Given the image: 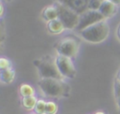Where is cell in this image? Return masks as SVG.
Masks as SVG:
<instances>
[{"instance_id":"6da1fadb","label":"cell","mask_w":120,"mask_h":114,"mask_svg":"<svg viewBox=\"0 0 120 114\" xmlns=\"http://www.w3.org/2000/svg\"><path fill=\"white\" fill-rule=\"evenodd\" d=\"M109 24L104 20L82 30L80 33L84 40L91 43H99L107 38V36H109Z\"/></svg>"},{"instance_id":"7a4b0ae2","label":"cell","mask_w":120,"mask_h":114,"mask_svg":"<svg viewBox=\"0 0 120 114\" xmlns=\"http://www.w3.org/2000/svg\"><path fill=\"white\" fill-rule=\"evenodd\" d=\"M38 85L43 93L49 97L63 96L68 89V86L63 82L62 79L56 78H41Z\"/></svg>"},{"instance_id":"3957f363","label":"cell","mask_w":120,"mask_h":114,"mask_svg":"<svg viewBox=\"0 0 120 114\" xmlns=\"http://www.w3.org/2000/svg\"><path fill=\"white\" fill-rule=\"evenodd\" d=\"M58 11V19L66 29H76L80 21V15L71 8L56 2L54 4Z\"/></svg>"},{"instance_id":"277c9868","label":"cell","mask_w":120,"mask_h":114,"mask_svg":"<svg viewBox=\"0 0 120 114\" xmlns=\"http://www.w3.org/2000/svg\"><path fill=\"white\" fill-rule=\"evenodd\" d=\"M38 70L41 78H56L62 79L63 76L59 72L55 61L43 60L38 64Z\"/></svg>"},{"instance_id":"5b68a950","label":"cell","mask_w":120,"mask_h":114,"mask_svg":"<svg viewBox=\"0 0 120 114\" xmlns=\"http://www.w3.org/2000/svg\"><path fill=\"white\" fill-rule=\"evenodd\" d=\"M105 17L100 13L99 10H91L88 9L84 13L80 15V21L78 23V26L76 27V30L82 31L91 25H94L101 21H104Z\"/></svg>"},{"instance_id":"8992f818","label":"cell","mask_w":120,"mask_h":114,"mask_svg":"<svg viewBox=\"0 0 120 114\" xmlns=\"http://www.w3.org/2000/svg\"><path fill=\"white\" fill-rule=\"evenodd\" d=\"M56 50L58 55L73 58L77 55L79 51V42L75 38L65 37L58 43Z\"/></svg>"},{"instance_id":"52a82bcc","label":"cell","mask_w":120,"mask_h":114,"mask_svg":"<svg viewBox=\"0 0 120 114\" xmlns=\"http://www.w3.org/2000/svg\"><path fill=\"white\" fill-rule=\"evenodd\" d=\"M55 64L63 78H72L76 75V69L72 63L71 58L63 55H57L55 58Z\"/></svg>"},{"instance_id":"ba28073f","label":"cell","mask_w":120,"mask_h":114,"mask_svg":"<svg viewBox=\"0 0 120 114\" xmlns=\"http://www.w3.org/2000/svg\"><path fill=\"white\" fill-rule=\"evenodd\" d=\"M90 1L91 0H56V2L71 8L79 15L88 10Z\"/></svg>"},{"instance_id":"9c48e42d","label":"cell","mask_w":120,"mask_h":114,"mask_svg":"<svg viewBox=\"0 0 120 114\" xmlns=\"http://www.w3.org/2000/svg\"><path fill=\"white\" fill-rule=\"evenodd\" d=\"M116 8H117V6L115 4H113L110 0H104L99 8V11L106 19L112 16L116 12Z\"/></svg>"},{"instance_id":"30bf717a","label":"cell","mask_w":120,"mask_h":114,"mask_svg":"<svg viewBox=\"0 0 120 114\" xmlns=\"http://www.w3.org/2000/svg\"><path fill=\"white\" fill-rule=\"evenodd\" d=\"M47 28H48L49 32L52 34H60L64 31V29H66L59 19H55L51 21H48Z\"/></svg>"},{"instance_id":"8fae6325","label":"cell","mask_w":120,"mask_h":114,"mask_svg":"<svg viewBox=\"0 0 120 114\" xmlns=\"http://www.w3.org/2000/svg\"><path fill=\"white\" fill-rule=\"evenodd\" d=\"M43 17L48 21L58 19V11H57V8L55 7V6L52 5V6L46 7L43 10Z\"/></svg>"},{"instance_id":"7c38bea8","label":"cell","mask_w":120,"mask_h":114,"mask_svg":"<svg viewBox=\"0 0 120 114\" xmlns=\"http://www.w3.org/2000/svg\"><path fill=\"white\" fill-rule=\"evenodd\" d=\"M14 76L15 73L11 68L8 69H3L0 72V77H1V80L5 83H10L13 79H14Z\"/></svg>"},{"instance_id":"4fadbf2b","label":"cell","mask_w":120,"mask_h":114,"mask_svg":"<svg viewBox=\"0 0 120 114\" xmlns=\"http://www.w3.org/2000/svg\"><path fill=\"white\" fill-rule=\"evenodd\" d=\"M37 98L32 95V96H26V97H22V107L26 109H33L35 108L36 105H37Z\"/></svg>"},{"instance_id":"5bb4252c","label":"cell","mask_w":120,"mask_h":114,"mask_svg":"<svg viewBox=\"0 0 120 114\" xmlns=\"http://www.w3.org/2000/svg\"><path fill=\"white\" fill-rule=\"evenodd\" d=\"M20 93H21V95L22 97L32 96L35 93V90L29 84H22L20 86Z\"/></svg>"},{"instance_id":"9a60e30c","label":"cell","mask_w":120,"mask_h":114,"mask_svg":"<svg viewBox=\"0 0 120 114\" xmlns=\"http://www.w3.org/2000/svg\"><path fill=\"white\" fill-rule=\"evenodd\" d=\"M46 103L44 100L40 99V100H38L37 102V105L35 107V112L36 114H45V110H46Z\"/></svg>"},{"instance_id":"2e32d148","label":"cell","mask_w":120,"mask_h":114,"mask_svg":"<svg viewBox=\"0 0 120 114\" xmlns=\"http://www.w3.org/2000/svg\"><path fill=\"white\" fill-rule=\"evenodd\" d=\"M57 109H58L57 105L52 101H49V102L46 103L45 114H56Z\"/></svg>"},{"instance_id":"e0dca14e","label":"cell","mask_w":120,"mask_h":114,"mask_svg":"<svg viewBox=\"0 0 120 114\" xmlns=\"http://www.w3.org/2000/svg\"><path fill=\"white\" fill-rule=\"evenodd\" d=\"M103 1L104 0H91L90 3H89L88 9H91V10H99V8H100Z\"/></svg>"},{"instance_id":"ac0fdd59","label":"cell","mask_w":120,"mask_h":114,"mask_svg":"<svg viewBox=\"0 0 120 114\" xmlns=\"http://www.w3.org/2000/svg\"><path fill=\"white\" fill-rule=\"evenodd\" d=\"M10 65H11V64H10L9 60H8L6 58H1L0 59V68H1V70L8 69V68H10Z\"/></svg>"},{"instance_id":"d6986e66","label":"cell","mask_w":120,"mask_h":114,"mask_svg":"<svg viewBox=\"0 0 120 114\" xmlns=\"http://www.w3.org/2000/svg\"><path fill=\"white\" fill-rule=\"evenodd\" d=\"M114 92H115V96L117 98L120 97V81L117 79L115 82V86H114Z\"/></svg>"},{"instance_id":"ffe728a7","label":"cell","mask_w":120,"mask_h":114,"mask_svg":"<svg viewBox=\"0 0 120 114\" xmlns=\"http://www.w3.org/2000/svg\"><path fill=\"white\" fill-rule=\"evenodd\" d=\"M111 2H112L113 4H115L116 6H118V5H120V0H110Z\"/></svg>"},{"instance_id":"44dd1931","label":"cell","mask_w":120,"mask_h":114,"mask_svg":"<svg viewBox=\"0 0 120 114\" xmlns=\"http://www.w3.org/2000/svg\"><path fill=\"white\" fill-rule=\"evenodd\" d=\"M117 36H118V38L120 39V26L118 28V31H117Z\"/></svg>"},{"instance_id":"7402d4cb","label":"cell","mask_w":120,"mask_h":114,"mask_svg":"<svg viewBox=\"0 0 120 114\" xmlns=\"http://www.w3.org/2000/svg\"><path fill=\"white\" fill-rule=\"evenodd\" d=\"M3 11H4V7H3V5L1 4V15H3Z\"/></svg>"},{"instance_id":"603a6c76","label":"cell","mask_w":120,"mask_h":114,"mask_svg":"<svg viewBox=\"0 0 120 114\" xmlns=\"http://www.w3.org/2000/svg\"><path fill=\"white\" fill-rule=\"evenodd\" d=\"M95 114H105L104 112H102V111H98V112H96Z\"/></svg>"},{"instance_id":"cb8c5ba5","label":"cell","mask_w":120,"mask_h":114,"mask_svg":"<svg viewBox=\"0 0 120 114\" xmlns=\"http://www.w3.org/2000/svg\"><path fill=\"white\" fill-rule=\"evenodd\" d=\"M117 100H118V107H119V109H120V97L117 98Z\"/></svg>"},{"instance_id":"d4e9b609","label":"cell","mask_w":120,"mask_h":114,"mask_svg":"<svg viewBox=\"0 0 120 114\" xmlns=\"http://www.w3.org/2000/svg\"><path fill=\"white\" fill-rule=\"evenodd\" d=\"M117 79H118V80L120 81V72L118 73V77H117Z\"/></svg>"}]
</instances>
